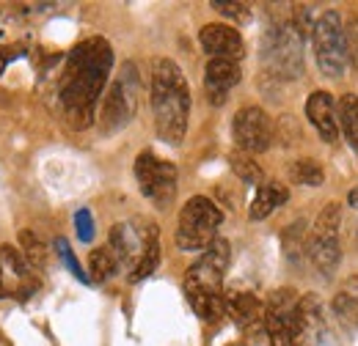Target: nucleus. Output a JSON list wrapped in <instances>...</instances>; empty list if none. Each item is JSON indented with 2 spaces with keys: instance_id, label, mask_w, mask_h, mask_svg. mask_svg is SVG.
<instances>
[{
  "instance_id": "obj_14",
  "label": "nucleus",
  "mask_w": 358,
  "mask_h": 346,
  "mask_svg": "<svg viewBox=\"0 0 358 346\" xmlns=\"http://www.w3.org/2000/svg\"><path fill=\"white\" fill-rule=\"evenodd\" d=\"M306 119L312 121L322 143H336L339 140V121H336V105L328 91H314L306 99Z\"/></svg>"
},
{
  "instance_id": "obj_20",
  "label": "nucleus",
  "mask_w": 358,
  "mask_h": 346,
  "mask_svg": "<svg viewBox=\"0 0 358 346\" xmlns=\"http://www.w3.org/2000/svg\"><path fill=\"white\" fill-rule=\"evenodd\" d=\"M116 269H119V259H116V253H113L110 248H96V250H91V256H89L91 280L102 283V280L113 278Z\"/></svg>"
},
{
  "instance_id": "obj_29",
  "label": "nucleus",
  "mask_w": 358,
  "mask_h": 346,
  "mask_svg": "<svg viewBox=\"0 0 358 346\" xmlns=\"http://www.w3.org/2000/svg\"><path fill=\"white\" fill-rule=\"evenodd\" d=\"M75 228H78L80 242H91L94 239V220H91L89 209H78L75 212Z\"/></svg>"
},
{
  "instance_id": "obj_21",
  "label": "nucleus",
  "mask_w": 358,
  "mask_h": 346,
  "mask_svg": "<svg viewBox=\"0 0 358 346\" xmlns=\"http://www.w3.org/2000/svg\"><path fill=\"white\" fill-rule=\"evenodd\" d=\"M281 242H284V253L289 261H301V256L309 250V236H306V225L303 220L301 223H292L284 234H281Z\"/></svg>"
},
{
  "instance_id": "obj_15",
  "label": "nucleus",
  "mask_w": 358,
  "mask_h": 346,
  "mask_svg": "<svg viewBox=\"0 0 358 346\" xmlns=\"http://www.w3.org/2000/svg\"><path fill=\"white\" fill-rule=\"evenodd\" d=\"M243 72L234 61H221V58H210L207 69H204V88L213 105H224L229 91L240 83Z\"/></svg>"
},
{
  "instance_id": "obj_6",
  "label": "nucleus",
  "mask_w": 358,
  "mask_h": 346,
  "mask_svg": "<svg viewBox=\"0 0 358 346\" xmlns=\"http://www.w3.org/2000/svg\"><path fill=\"white\" fill-rule=\"evenodd\" d=\"M135 179H138L141 193L157 209L171 206V201L177 195V165L174 163L160 160L152 151H141L135 160Z\"/></svg>"
},
{
  "instance_id": "obj_24",
  "label": "nucleus",
  "mask_w": 358,
  "mask_h": 346,
  "mask_svg": "<svg viewBox=\"0 0 358 346\" xmlns=\"http://www.w3.org/2000/svg\"><path fill=\"white\" fill-rule=\"evenodd\" d=\"M20 242H22V253L25 259L31 261V266H45L47 264V245L34 234V231H22L20 234Z\"/></svg>"
},
{
  "instance_id": "obj_23",
  "label": "nucleus",
  "mask_w": 358,
  "mask_h": 346,
  "mask_svg": "<svg viewBox=\"0 0 358 346\" xmlns=\"http://www.w3.org/2000/svg\"><path fill=\"white\" fill-rule=\"evenodd\" d=\"M231 171L237 173L245 184H262V168L251 160V154H245V151H237V154H231Z\"/></svg>"
},
{
  "instance_id": "obj_4",
  "label": "nucleus",
  "mask_w": 358,
  "mask_h": 346,
  "mask_svg": "<svg viewBox=\"0 0 358 346\" xmlns=\"http://www.w3.org/2000/svg\"><path fill=\"white\" fill-rule=\"evenodd\" d=\"M312 44L320 72L331 80L342 77L348 69V39H345L342 17L336 11H325L312 25Z\"/></svg>"
},
{
  "instance_id": "obj_26",
  "label": "nucleus",
  "mask_w": 358,
  "mask_h": 346,
  "mask_svg": "<svg viewBox=\"0 0 358 346\" xmlns=\"http://www.w3.org/2000/svg\"><path fill=\"white\" fill-rule=\"evenodd\" d=\"M334 313H336L345 324L358 327V294H350V292L336 294V297H334Z\"/></svg>"
},
{
  "instance_id": "obj_16",
  "label": "nucleus",
  "mask_w": 358,
  "mask_h": 346,
  "mask_svg": "<svg viewBox=\"0 0 358 346\" xmlns=\"http://www.w3.org/2000/svg\"><path fill=\"white\" fill-rule=\"evenodd\" d=\"M287 198H289V190H287L284 184H278V181H265V184L257 187V195H254V201H251L248 217H251V220H265L273 209H278L281 204H287Z\"/></svg>"
},
{
  "instance_id": "obj_1",
  "label": "nucleus",
  "mask_w": 358,
  "mask_h": 346,
  "mask_svg": "<svg viewBox=\"0 0 358 346\" xmlns=\"http://www.w3.org/2000/svg\"><path fill=\"white\" fill-rule=\"evenodd\" d=\"M113 69V47L102 36L80 42L66 61L61 77V107L72 130H89L96 119V102Z\"/></svg>"
},
{
  "instance_id": "obj_5",
  "label": "nucleus",
  "mask_w": 358,
  "mask_h": 346,
  "mask_svg": "<svg viewBox=\"0 0 358 346\" xmlns=\"http://www.w3.org/2000/svg\"><path fill=\"white\" fill-rule=\"evenodd\" d=\"M339 225H342V206L336 201H331L328 206H322V212L314 220V228L309 234V259L314 269L325 278L334 275V269L339 266L342 259V248H339Z\"/></svg>"
},
{
  "instance_id": "obj_17",
  "label": "nucleus",
  "mask_w": 358,
  "mask_h": 346,
  "mask_svg": "<svg viewBox=\"0 0 358 346\" xmlns=\"http://www.w3.org/2000/svg\"><path fill=\"white\" fill-rule=\"evenodd\" d=\"M226 313H229L240 327H251V324H257V322L265 316L262 303H259L254 294H248V292H234V294H229V297H226Z\"/></svg>"
},
{
  "instance_id": "obj_28",
  "label": "nucleus",
  "mask_w": 358,
  "mask_h": 346,
  "mask_svg": "<svg viewBox=\"0 0 358 346\" xmlns=\"http://www.w3.org/2000/svg\"><path fill=\"white\" fill-rule=\"evenodd\" d=\"M213 8H215V11H221V14H224V17H229V20H237V22H245V20L251 17V11H248V6H245V3L213 0Z\"/></svg>"
},
{
  "instance_id": "obj_18",
  "label": "nucleus",
  "mask_w": 358,
  "mask_h": 346,
  "mask_svg": "<svg viewBox=\"0 0 358 346\" xmlns=\"http://www.w3.org/2000/svg\"><path fill=\"white\" fill-rule=\"evenodd\" d=\"M336 121L339 132L345 135V140L358 151V96L356 93H342L336 102Z\"/></svg>"
},
{
  "instance_id": "obj_11",
  "label": "nucleus",
  "mask_w": 358,
  "mask_h": 346,
  "mask_svg": "<svg viewBox=\"0 0 358 346\" xmlns=\"http://www.w3.org/2000/svg\"><path fill=\"white\" fill-rule=\"evenodd\" d=\"M295 313H298V297L292 294V289L273 292L268 310H265V327H268L270 346H289Z\"/></svg>"
},
{
  "instance_id": "obj_22",
  "label": "nucleus",
  "mask_w": 358,
  "mask_h": 346,
  "mask_svg": "<svg viewBox=\"0 0 358 346\" xmlns=\"http://www.w3.org/2000/svg\"><path fill=\"white\" fill-rule=\"evenodd\" d=\"M289 179H292L295 184L320 187V184L325 181V171H322V165H320L317 160L306 157V160H295V163L289 165Z\"/></svg>"
},
{
  "instance_id": "obj_27",
  "label": "nucleus",
  "mask_w": 358,
  "mask_h": 346,
  "mask_svg": "<svg viewBox=\"0 0 358 346\" xmlns=\"http://www.w3.org/2000/svg\"><path fill=\"white\" fill-rule=\"evenodd\" d=\"M55 250H58V256L64 259V264L69 266V272H72V275H75L78 280L89 283L91 278L86 275V272H83V269H80V264H78V259L72 256V250H69V242H66V239H61V236H58V239H55Z\"/></svg>"
},
{
  "instance_id": "obj_31",
  "label": "nucleus",
  "mask_w": 358,
  "mask_h": 346,
  "mask_svg": "<svg viewBox=\"0 0 358 346\" xmlns=\"http://www.w3.org/2000/svg\"><path fill=\"white\" fill-rule=\"evenodd\" d=\"M0 297H6V283H3V264H0Z\"/></svg>"
},
{
  "instance_id": "obj_19",
  "label": "nucleus",
  "mask_w": 358,
  "mask_h": 346,
  "mask_svg": "<svg viewBox=\"0 0 358 346\" xmlns=\"http://www.w3.org/2000/svg\"><path fill=\"white\" fill-rule=\"evenodd\" d=\"M0 264H3V269H8L20 283H22V294H28L36 283H31V261L25 259V253L22 250H17L14 245H3L0 248Z\"/></svg>"
},
{
  "instance_id": "obj_12",
  "label": "nucleus",
  "mask_w": 358,
  "mask_h": 346,
  "mask_svg": "<svg viewBox=\"0 0 358 346\" xmlns=\"http://www.w3.org/2000/svg\"><path fill=\"white\" fill-rule=\"evenodd\" d=\"M199 42L204 47V52L210 58H221V61H240L245 55V44L237 28L224 25V22H210L199 31Z\"/></svg>"
},
{
  "instance_id": "obj_7",
  "label": "nucleus",
  "mask_w": 358,
  "mask_h": 346,
  "mask_svg": "<svg viewBox=\"0 0 358 346\" xmlns=\"http://www.w3.org/2000/svg\"><path fill=\"white\" fill-rule=\"evenodd\" d=\"M231 259V248L226 239H215L204 256L196 261L187 275H185V294L199 297V294H224V272Z\"/></svg>"
},
{
  "instance_id": "obj_10",
  "label": "nucleus",
  "mask_w": 358,
  "mask_h": 346,
  "mask_svg": "<svg viewBox=\"0 0 358 346\" xmlns=\"http://www.w3.org/2000/svg\"><path fill=\"white\" fill-rule=\"evenodd\" d=\"M135 113V88H133V77H122L116 80L105 102H102V113H99V127L105 135H113L122 127H127V121L133 119Z\"/></svg>"
},
{
  "instance_id": "obj_25",
  "label": "nucleus",
  "mask_w": 358,
  "mask_h": 346,
  "mask_svg": "<svg viewBox=\"0 0 358 346\" xmlns=\"http://www.w3.org/2000/svg\"><path fill=\"white\" fill-rule=\"evenodd\" d=\"M157 264H160V242H157V239H152V245L146 248V253H143V256H141V261L135 264L130 280H133V283H138V280L149 278V275L157 269Z\"/></svg>"
},
{
  "instance_id": "obj_13",
  "label": "nucleus",
  "mask_w": 358,
  "mask_h": 346,
  "mask_svg": "<svg viewBox=\"0 0 358 346\" xmlns=\"http://www.w3.org/2000/svg\"><path fill=\"white\" fill-rule=\"evenodd\" d=\"M325 336V322H322V305L314 294H306L298 300V313L292 324V346H320Z\"/></svg>"
},
{
  "instance_id": "obj_2",
  "label": "nucleus",
  "mask_w": 358,
  "mask_h": 346,
  "mask_svg": "<svg viewBox=\"0 0 358 346\" xmlns=\"http://www.w3.org/2000/svg\"><path fill=\"white\" fill-rule=\"evenodd\" d=\"M152 113L157 135L166 143L179 146L190 119V88L177 61L171 58L152 61Z\"/></svg>"
},
{
  "instance_id": "obj_3",
  "label": "nucleus",
  "mask_w": 358,
  "mask_h": 346,
  "mask_svg": "<svg viewBox=\"0 0 358 346\" xmlns=\"http://www.w3.org/2000/svg\"><path fill=\"white\" fill-rule=\"evenodd\" d=\"M221 223H224V212L207 195H193L179 212V250H207L215 242Z\"/></svg>"
},
{
  "instance_id": "obj_30",
  "label": "nucleus",
  "mask_w": 358,
  "mask_h": 346,
  "mask_svg": "<svg viewBox=\"0 0 358 346\" xmlns=\"http://www.w3.org/2000/svg\"><path fill=\"white\" fill-rule=\"evenodd\" d=\"M348 204L358 209V187H356V190H350V195H348Z\"/></svg>"
},
{
  "instance_id": "obj_9",
  "label": "nucleus",
  "mask_w": 358,
  "mask_h": 346,
  "mask_svg": "<svg viewBox=\"0 0 358 346\" xmlns=\"http://www.w3.org/2000/svg\"><path fill=\"white\" fill-rule=\"evenodd\" d=\"M138 223H116L110 228V250L116 253L119 264H127L135 269V264L146 253L152 239H157V225L143 223V228H135Z\"/></svg>"
},
{
  "instance_id": "obj_8",
  "label": "nucleus",
  "mask_w": 358,
  "mask_h": 346,
  "mask_svg": "<svg viewBox=\"0 0 358 346\" xmlns=\"http://www.w3.org/2000/svg\"><path fill=\"white\" fill-rule=\"evenodd\" d=\"M231 135H234V143L240 151L245 154H259V151H268L270 143H273V124H270V116L262 107H240L234 113V121H231Z\"/></svg>"
}]
</instances>
